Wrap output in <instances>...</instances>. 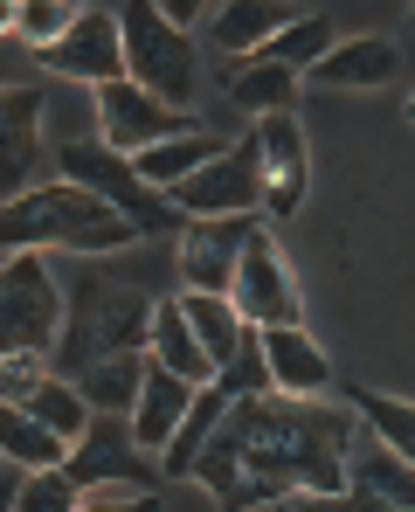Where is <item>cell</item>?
<instances>
[{"label":"cell","mask_w":415,"mask_h":512,"mask_svg":"<svg viewBox=\"0 0 415 512\" xmlns=\"http://www.w3.org/2000/svg\"><path fill=\"white\" fill-rule=\"evenodd\" d=\"M63 319H70V291L56 284L42 250H7V270H0V346L7 353H56Z\"/></svg>","instance_id":"6"},{"label":"cell","mask_w":415,"mask_h":512,"mask_svg":"<svg viewBox=\"0 0 415 512\" xmlns=\"http://www.w3.org/2000/svg\"><path fill=\"white\" fill-rule=\"evenodd\" d=\"M298 70H284V63H270V56H236L229 63V77H222V90H229V104L243 111L249 125L256 118H270V111H291L298 104Z\"/></svg>","instance_id":"18"},{"label":"cell","mask_w":415,"mask_h":512,"mask_svg":"<svg viewBox=\"0 0 415 512\" xmlns=\"http://www.w3.org/2000/svg\"><path fill=\"white\" fill-rule=\"evenodd\" d=\"M49 374H56L49 353H7V360H0V402H28Z\"/></svg>","instance_id":"30"},{"label":"cell","mask_w":415,"mask_h":512,"mask_svg":"<svg viewBox=\"0 0 415 512\" xmlns=\"http://www.w3.org/2000/svg\"><path fill=\"white\" fill-rule=\"evenodd\" d=\"M70 436H56V429L42 423V416H28V409H14V402H0V457L7 464H28V471H63L70 464Z\"/></svg>","instance_id":"22"},{"label":"cell","mask_w":415,"mask_h":512,"mask_svg":"<svg viewBox=\"0 0 415 512\" xmlns=\"http://www.w3.org/2000/svg\"><path fill=\"white\" fill-rule=\"evenodd\" d=\"M153 312H160V298L132 277V270H118L111 256H83L77 277H70V319H63V340H56V374H70L83 381L97 360H111V353H153Z\"/></svg>","instance_id":"2"},{"label":"cell","mask_w":415,"mask_h":512,"mask_svg":"<svg viewBox=\"0 0 415 512\" xmlns=\"http://www.w3.org/2000/svg\"><path fill=\"white\" fill-rule=\"evenodd\" d=\"M353 436H360V409H332L326 395H249L236 402L222 429L208 436V450L194 457V485L215 492L229 512L277 506L291 492L305 499H339L353 485Z\"/></svg>","instance_id":"1"},{"label":"cell","mask_w":415,"mask_h":512,"mask_svg":"<svg viewBox=\"0 0 415 512\" xmlns=\"http://www.w3.org/2000/svg\"><path fill=\"white\" fill-rule=\"evenodd\" d=\"M353 409H360V423L374 429L388 450H402L415 464V402H402V395H374V388H353Z\"/></svg>","instance_id":"28"},{"label":"cell","mask_w":415,"mask_h":512,"mask_svg":"<svg viewBox=\"0 0 415 512\" xmlns=\"http://www.w3.org/2000/svg\"><path fill=\"white\" fill-rule=\"evenodd\" d=\"M263 360H270L277 395H305V402L332 395V360L305 326H270V333H263Z\"/></svg>","instance_id":"15"},{"label":"cell","mask_w":415,"mask_h":512,"mask_svg":"<svg viewBox=\"0 0 415 512\" xmlns=\"http://www.w3.org/2000/svg\"><path fill=\"white\" fill-rule=\"evenodd\" d=\"M77 0H7V42H21V49H49V42H63L70 28H77Z\"/></svg>","instance_id":"25"},{"label":"cell","mask_w":415,"mask_h":512,"mask_svg":"<svg viewBox=\"0 0 415 512\" xmlns=\"http://www.w3.org/2000/svg\"><path fill=\"white\" fill-rule=\"evenodd\" d=\"M180 312L194 319V333H201V346L215 353V367H229V360L249 346V333H256L229 291H180Z\"/></svg>","instance_id":"21"},{"label":"cell","mask_w":415,"mask_h":512,"mask_svg":"<svg viewBox=\"0 0 415 512\" xmlns=\"http://www.w3.org/2000/svg\"><path fill=\"white\" fill-rule=\"evenodd\" d=\"M0 243L7 250H63V256H118L139 236V222L125 208H111L97 187H77V180H42L28 194L7 201L0 215Z\"/></svg>","instance_id":"3"},{"label":"cell","mask_w":415,"mask_h":512,"mask_svg":"<svg viewBox=\"0 0 415 512\" xmlns=\"http://www.w3.org/2000/svg\"><path fill=\"white\" fill-rule=\"evenodd\" d=\"M42 70H49V77H70V84H90V90L118 84V77H125V28H118V14L83 7L77 28L42 49Z\"/></svg>","instance_id":"13"},{"label":"cell","mask_w":415,"mask_h":512,"mask_svg":"<svg viewBox=\"0 0 415 512\" xmlns=\"http://www.w3.org/2000/svg\"><path fill=\"white\" fill-rule=\"evenodd\" d=\"M388 77H395V42L388 35H339V49L326 63L305 70L312 90H381Z\"/></svg>","instance_id":"17"},{"label":"cell","mask_w":415,"mask_h":512,"mask_svg":"<svg viewBox=\"0 0 415 512\" xmlns=\"http://www.w3.org/2000/svg\"><path fill=\"white\" fill-rule=\"evenodd\" d=\"M0 111H7V180H0V187H7V201H14V194L42 187V180H35V160H42V90L7 84Z\"/></svg>","instance_id":"19"},{"label":"cell","mask_w":415,"mask_h":512,"mask_svg":"<svg viewBox=\"0 0 415 512\" xmlns=\"http://www.w3.org/2000/svg\"><path fill=\"white\" fill-rule=\"evenodd\" d=\"M70 478H77L90 499L97 492H160L166 464L132 436V416H97L90 436L70 450Z\"/></svg>","instance_id":"7"},{"label":"cell","mask_w":415,"mask_h":512,"mask_svg":"<svg viewBox=\"0 0 415 512\" xmlns=\"http://www.w3.org/2000/svg\"><path fill=\"white\" fill-rule=\"evenodd\" d=\"M83 512H160V492H97Z\"/></svg>","instance_id":"31"},{"label":"cell","mask_w":415,"mask_h":512,"mask_svg":"<svg viewBox=\"0 0 415 512\" xmlns=\"http://www.w3.org/2000/svg\"><path fill=\"white\" fill-rule=\"evenodd\" d=\"M83 506H90V492H83L77 478H70V464H63V471H28L21 499L7 512H83Z\"/></svg>","instance_id":"29"},{"label":"cell","mask_w":415,"mask_h":512,"mask_svg":"<svg viewBox=\"0 0 415 512\" xmlns=\"http://www.w3.org/2000/svg\"><path fill=\"white\" fill-rule=\"evenodd\" d=\"M118 28H125V77L139 90H153V97H166V104H180V111H194V97H201V42H194V28L166 21L160 0H125Z\"/></svg>","instance_id":"5"},{"label":"cell","mask_w":415,"mask_h":512,"mask_svg":"<svg viewBox=\"0 0 415 512\" xmlns=\"http://www.w3.org/2000/svg\"><path fill=\"white\" fill-rule=\"evenodd\" d=\"M409 118H415V97H409Z\"/></svg>","instance_id":"33"},{"label":"cell","mask_w":415,"mask_h":512,"mask_svg":"<svg viewBox=\"0 0 415 512\" xmlns=\"http://www.w3.org/2000/svg\"><path fill=\"white\" fill-rule=\"evenodd\" d=\"M353 485H367L374 499L415 512V464L402 457V450H388L381 436H374V450H367V457H353Z\"/></svg>","instance_id":"27"},{"label":"cell","mask_w":415,"mask_h":512,"mask_svg":"<svg viewBox=\"0 0 415 512\" xmlns=\"http://www.w3.org/2000/svg\"><path fill=\"white\" fill-rule=\"evenodd\" d=\"M291 21H298V7H284V0H229V7L208 21V49H222L229 63H236V56H263Z\"/></svg>","instance_id":"16"},{"label":"cell","mask_w":415,"mask_h":512,"mask_svg":"<svg viewBox=\"0 0 415 512\" xmlns=\"http://www.w3.org/2000/svg\"><path fill=\"white\" fill-rule=\"evenodd\" d=\"M14 409L42 416V423L56 429V436H70V443H83V436H90V423H97V409H90L83 381H70V374H49V381H42L28 402H14Z\"/></svg>","instance_id":"24"},{"label":"cell","mask_w":415,"mask_h":512,"mask_svg":"<svg viewBox=\"0 0 415 512\" xmlns=\"http://www.w3.org/2000/svg\"><path fill=\"white\" fill-rule=\"evenodd\" d=\"M236 305H243V319L256 333H270V326H305V305H298V284H291V263L277 250V236H270V222L256 229V243L243 250V270H236V291H229Z\"/></svg>","instance_id":"12"},{"label":"cell","mask_w":415,"mask_h":512,"mask_svg":"<svg viewBox=\"0 0 415 512\" xmlns=\"http://www.w3.org/2000/svg\"><path fill=\"white\" fill-rule=\"evenodd\" d=\"M180 132H201L194 111H180V104H166V97H153V90H139L132 77H118V84L97 90V139H104V146L146 153V146L180 139Z\"/></svg>","instance_id":"8"},{"label":"cell","mask_w":415,"mask_h":512,"mask_svg":"<svg viewBox=\"0 0 415 512\" xmlns=\"http://www.w3.org/2000/svg\"><path fill=\"white\" fill-rule=\"evenodd\" d=\"M173 201L187 208V222H215V215H263V160H256V139H229V153L222 160H208V167L194 173V180H180L173 187Z\"/></svg>","instance_id":"9"},{"label":"cell","mask_w":415,"mask_h":512,"mask_svg":"<svg viewBox=\"0 0 415 512\" xmlns=\"http://www.w3.org/2000/svg\"><path fill=\"white\" fill-rule=\"evenodd\" d=\"M263 222H270V215H215V222H187V236L173 243L180 291H236L243 250L256 243Z\"/></svg>","instance_id":"11"},{"label":"cell","mask_w":415,"mask_h":512,"mask_svg":"<svg viewBox=\"0 0 415 512\" xmlns=\"http://www.w3.org/2000/svg\"><path fill=\"white\" fill-rule=\"evenodd\" d=\"M56 180H77V187H97L111 208H125L132 222H139V236L146 243H160V236H187V208L153 187L132 153H118V146H104V139H63L56 146Z\"/></svg>","instance_id":"4"},{"label":"cell","mask_w":415,"mask_h":512,"mask_svg":"<svg viewBox=\"0 0 415 512\" xmlns=\"http://www.w3.org/2000/svg\"><path fill=\"white\" fill-rule=\"evenodd\" d=\"M249 139H256V160H263V215L270 222H291L305 208V187H312V146H305L298 111L256 118Z\"/></svg>","instance_id":"10"},{"label":"cell","mask_w":415,"mask_h":512,"mask_svg":"<svg viewBox=\"0 0 415 512\" xmlns=\"http://www.w3.org/2000/svg\"><path fill=\"white\" fill-rule=\"evenodd\" d=\"M146 374H153V353H111V360H97V367L83 374V395H90L97 416H132Z\"/></svg>","instance_id":"23"},{"label":"cell","mask_w":415,"mask_h":512,"mask_svg":"<svg viewBox=\"0 0 415 512\" xmlns=\"http://www.w3.org/2000/svg\"><path fill=\"white\" fill-rule=\"evenodd\" d=\"M153 360L173 367V374H187L194 388H208V381H215V353L201 346L194 319L180 312V298H160V312H153Z\"/></svg>","instance_id":"20"},{"label":"cell","mask_w":415,"mask_h":512,"mask_svg":"<svg viewBox=\"0 0 415 512\" xmlns=\"http://www.w3.org/2000/svg\"><path fill=\"white\" fill-rule=\"evenodd\" d=\"M194 381L187 374H173V367H160L153 360V374H146V388H139V409H132V436L153 450V457H166L173 450V436H180V423L194 416Z\"/></svg>","instance_id":"14"},{"label":"cell","mask_w":415,"mask_h":512,"mask_svg":"<svg viewBox=\"0 0 415 512\" xmlns=\"http://www.w3.org/2000/svg\"><path fill=\"white\" fill-rule=\"evenodd\" d=\"M409 28H415V7H409Z\"/></svg>","instance_id":"34"},{"label":"cell","mask_w":415,"mask_h":512,"mask_svg":"<svg viewBox=\"0 0 415 512\" xmlns=\"http://www.w3.org/2000/svg\"><path fill=\"white\" fill-rule=\"evenodd\" d=\"M332 49H339V28H332L326 14H298V21H291V28H284V35H277V42L263 49V56L305 77V70H319V63H326Z\"/></svg>","instance_id":"26"},{"label":"cell","mask_w":415,"mask_h":512,"mask_svg":"<svg viewBox=\"0 0 415 512\" xmlns=\"http://www.w3.org/2000/svg\"><path fill=\"white\" fill-rule=\"evenodd\" d=\"M201 7H208V0H160V14H166V21H180V28H194Z\"/></svg>","instance_id":"32"},{"label":"cell","mask_w":415,"mask_h":512,"mask_svg":"<svg viewBox=\"0 0 415 512\" xmlns=\"http://www.w3.org/2000/svg\"><path fill=\"white\" fill-rule=\"evenodd\" d=\"M77 7H90V0H77Z\"/></svg>","instance_id":"35"}]
</instances>
